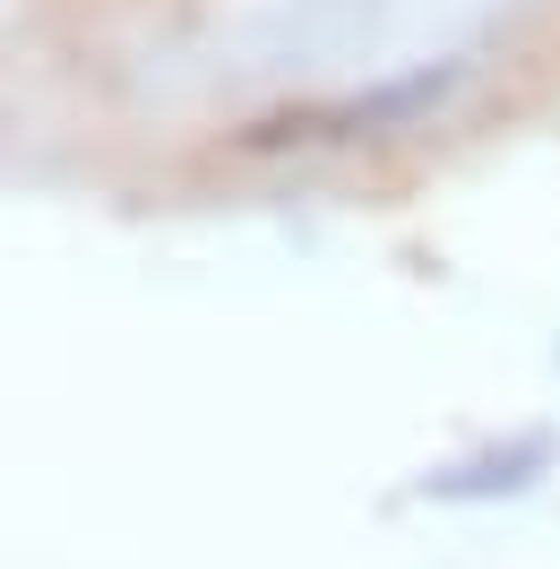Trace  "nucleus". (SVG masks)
Masks as SVG:
<instances>
[{
	"mask_svg": "<svg viewBox=\"0 0 560 569\" xmlns=\"http://www.w3.org/2000/svg\"><path fill=\"white\" fill-rule=\"evenodd\" d=\"M552 458H560L552 431H518V440H491V449H474V458L422 475V500H449V509H474V500H518V492H534V483L552 475Z\"/></svg>",
	"mask_w": 560,
	"mask_h": 569,
	"instance_id": "nucleus-2",
	"label": "nucleus"
},
{
	"mask_svg": "<svg viewBox=\"0 0 560 569\" xmlns=\"http://www.w3.org/2000/svg\"><path fill=\"white\" fill-rule=\"evenodd\" d=\"M457 87H466V61H422V70L346 87V96H328V104L259 112L242 130V147L250 156H277V147H371V139H397V130H422Z\"/></svg>",
	"mask_w": 560,
	"mask_h": 569,
	"instance_id": "nucleus-1",
	"label": "nucleus"
}]
</instances>
